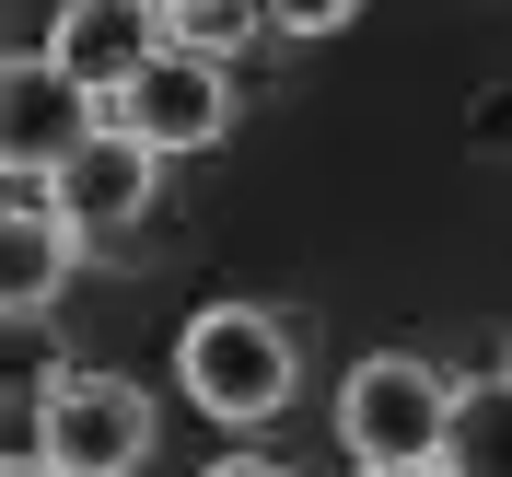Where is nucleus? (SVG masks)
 <instances>
[{"label":"nucleus","instance_id":"1","mask_svg":"<svg viewBox=\"0 0 512 477\" xmlns=\"http://www.w3.org/2000/svg\"><path fill=\"white\" fill-rule=\"evenodd\" d=\"M175 384L198 396V419L256 431V419H280V408H291L303 350H291V326L268 315V303H210V315L175 338Z\"/></svg>","mask_w":512,"mask_h":477},{"label":"nucleus","instance_id":"2","mask_svg":"<svg viewBox=\"0 0 512 477\" xmlns=\"http://www.w3.org/2000/svg\"><path fill=\"white\" fill-rule=\"evenodd\" d=\"M443 431H454V373L443 361H419V350L350 361V384H338L350 466H443Z\"/></svg>","mask_w":512,"mask_h":477},{"label":"nucleus","instance_id":"3","mask_svg":"<svg viewBox=\"0 0 512 477\" xmlns=\"http://www.w3.org/2000/svg\"><path fill=\"white\" fill-rule=\"evenodd\" d=\"M152 396L128 373H59L47 396H35V454L59 477H140L152 466Z\"/></svg>","mask_w":512,"mask_h":477},{"label":"nucleus","instance_id":"4","mask_svg":"<svg viewBox=\"0 0 512 477\" xmlns=\"http://www.w3.org/2000/svg\"><path fill=\"white\" fill-rule=\"evenodd\" d=\"M105 128H117V140H140L152 163L210 152V140L233 128V70H222V59H187V47H163L140 82H117V94H105Z\"/></svg>","mask_w":512,"mask_h":477},{"label":"nucleus","instance_id":"5","mask_svg":"<svg viewBox=\"0 0 512 477\" xmlns=\"http://www.w3.org/2000/svg\"><path fill=\"white\" fill-rule=\"evenodd\" d=\"M94 128H105V105L59 59H0V187H47Z\"/></svg>","mask_w":512,"mask_h":477},{"label":"nucleus","instance_id":"6","mask_svg":"<svg viewBox=\"0 0 512 477\" xmlns=\"http://www.w3.org/2000/svg\"><path fill=\"white\" fill-rule=\"evenodd\" d=\"M152 175H163V163L140 152V140L94 128V140H82L59 175H47V198H59V222H70V245H117V233L152 210Z\"/></svg>","mask_w":512,"mask_h":477},{"label":"nucleus","instance_id":"7","mask_svg":"<svg viewBox=\"0 0 512 477\" xmlns=\"http://www.w3.org/2000/svg\"><path fill=\"white\" fill-rule=\"evenodd\" d=\"M47 59L82 82V94H117V82H140V70L163 59V12L152 0H70L59 12V35H47Z\"/></svg>","mask_w":512,"mask_h":477},{"label":"nucleus","instance_id":"8","mask_svg":"<svg viewBox=\"0 0 512 477\" xmlns=\"http://www.w3.org/2000/svg\"><path fill=\"white\" fill-rule=\"evenodd\" d=\"M70 222H59V198L47 187H0V326H35L47 303H59L70 280Z\"/></svg>","mask_w":512,"mask_h":477},{"label":"nucleus","instance_id":"9","mask_svg":"<svg viewBox=\"0 0 512 477\" xmlns=\"http://www.w3.org/2000/svg\"><path fill=\"white\" fill-rule=\"evenodd\" d=\"M443 477H512V373H501V384H454Z\"/></svg>","mask_w":512,"mask_h":477},{"label":"nucleus","instance_id":"10","mask_svg":"<svg viewBox=\"0 0 512 477\" xmlns=\"http://www.w3.org/2000/svg\"><path fill=\"white\" fill-rule=\"evenodd\" d=\"M152 12H163V47L222 59V70H233V47H245V35H268V12H256V0H152Z\"/></svg>","mask_w":512,"mask_h":477},{"label":"nucleus","instance_id":"11","mask_svg":"<svg viewBox=\"0 0 512 477\" xmlns=\"http://www.w3.org/2000/svg\"><path fill=\"white\" fill-rule=\"evenodd\" d=\"M256 12H268L280 35H338V24L361 12V0H256Z\"/></svg>","mask_w":512,"mask_h":477},{"label":"nucleus","instance_id":"12","mask_svg":"<svg viewBox=\"0 0 512 477\" xmlns=\"http://www.w3.org/2000/svg\"><path fill=\"white\" fill-rule=\"evenodd\" d=\"M210 477H291V466H268V454H222Z\"/></svg>","mask_w":512,"mask_h":477},{"label":"nucleus","instance_id":"13","mask_svg":"<svg viewBox=\"0 0 512 477\" xmlns=\"http://www.w3.org/2000/svg\"><path fill=\"white\" fill-rule=\"evenodd\" d=\"M0 477H59V466H47V454H0Z\"/></svg>","mask_w":512,"mask_h":477},{"label":"nucleus","instance_id":"14","mask_svg":"<svg viewBox=\"0 0 512 477\" xmlns=\"http://www.w3.org/2000/svg\"><path fill=\"white\" fill-rule=\"evenodd\" d=\"M361 477H443V466H361Z\"/></svg>","mask_w":512,"mask_h":477},{"label":"nucleus","instance_id":"15","mask_svg":"<svg viewBox=\"0 0 512 477\" xmlns=\"http://www.w3.org/2000/svg\"><path fill=\"white\" fill-rule=\"evenodd\" d=\"M501 373H512V361H501Z\"/></svg>","mask_w":512,"mask_h":477}]
</instances>
